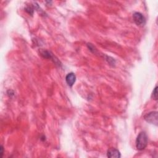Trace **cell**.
I'll return each mask as SVG.
<instances>
[{
    "label": "cell",
    "mask_w": 158,
    "mask_h": 158,
    "mask_svg": "<svg viewBox=\"0 0 158 158\" xmlns=\"http://www.w3.org/2000/svg\"><path fill=\"white\" fill-rule=\"evenodd\" d=\"M157 87H156L154 90H153V99H154L155 100H157Z\"/></svg>",
    "instance_id": "6"
},
{
    "label": "cell",
    "mask_w": 158,
    "mask_h": 158,
    "mask_svg": "<svg viewBox=\"0 0 158 158\" xmlns=\"http://www.w3.org/2000/svg\"><path fill=\"white\" fill-rule=\"evenodd\" d=\"M107 156L111 158H118L121 157V154L120 151L118 150L115 148H111L108 150L107 152Z\"/></svg>",
    "instance_id": "5"
},
{
    "label": "cell",
    "mask_w": 158,
    "mask_h": 158,
    "mask_svg": "<svg viewBox=\"0 0 158 158\" xmlns=\"http://www.w3.org/2000/svg\"><path fill=\"white\" fill-rule=\"evenodd\" d=\"M65 81L69 87H72L76 81L75 75L72 72L69 73L65 77Z\"/></svg>",
    "instance_id": "4"
},
{
    "label": "cell",
    "mask_w": 158,
    "mask_h": 158,
    "mask_svg": "<svg viewBox=\"0 0 158 158\" xmlns=\"http://www.w3.org/2000/svg\"><path fill=\"white\" fill-rule=\"evenodd\" d=\"M144 118L148 122L157 125V112H151L144 115Z\"/></svg>",
    "instance_id": "3"
},
{
    "label": "cell",
    "mask_w": 158,
    "mask_h": 158,
    "mask_svg": "<svg viewBox=\"0 0 158 158\" xmlns=\"http://www.w3.org/2000/svg\"><path fill=\"white\" fill-rule=\"evenodd\" d=\"M0 150H1V154H2V157H3V146H1V148H0Z\"/></svg>",
    "instance_id": "7"
},
{
    "label": "cell",
    "mask_w": 158,
    "mask_h": 158,
    "mask_svg": "<svg viewBox=\"0 0 158 158\" xmlns=\"http://www.w3.org/2000/svg\"><path fill=\"white\" fill-rule=\"evenodd\" d=\"M133 19L135 23L139 27H143L146 24V19L140 12H135L133 15Z\"/></svg>",
    "instance_id": "2"
},
{
    "label": "cell",
    "mask_w": 158,
    "mask_h": 158,
    "mask_svg": "<svg viewBox=\"0 0 158 158\" xmlns=\"http://www.w3.org/2000/svg\"><path fill=\"white\" fill-rule=\"evenodd\" d=\"M148 144V137L145 132L142 131L138 135L136 140V148L138 150L145 149Z\"/></svg>",
    "instance_id": "1"
}]
</instances>
